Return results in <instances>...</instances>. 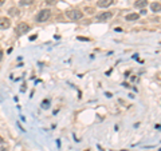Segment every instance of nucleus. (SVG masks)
<instances>
[{"label":"nucleus","instance_id":"obj_14","mask_svg":"<svg viewBox=\"0 0 161 151\" xmlns=\"http://www.w3.org/2000/svg\"><path fill=\"white\" fill-rule=\"evenodd\" d=\"M77 39H78V40H82V42H89V39H87V38H83V36H78Z\"/></svg>","mask_w":161,"mask_h":151},{"label":"nucleus","instance_id":"obj_9","mask_svg":"<svg viewBox=\"0 0 161 151\" xmlns=\"http://www.w3.org/2000/svg\"><path fill=\"white\" fill-rule=\"evenodd\" d=\"M8 15H10V16H19V15H20L19 8H16V7H12V8H10V11H8Z\"/></svg>","mask_w":161,"mask_h":151},{"label":"nucleus","instance_id":"obj_18","mask_svg":"<svg viewBox=\"0 0 161 151\" xmlns=\"http://www.w3.org/2000/svg\"><path fill=\"white\" fill-rule=\"evenodd\" d=\"M35 39H36V35H32V36H31V38H30V40H31V42H32V40H35Z\"/></svg>","mask_w":161,"mask_h":151},{"label":"nucleus","instance_id":"obj_1","mask_svg":"<svg viewBox=\"0 0 161 151\" xmlns=\"http://www.w3.org/2000/svg\"><path fill=\"white\" fill-rule=\"evenodd\" d=\"M66 16L70 20H80L83 18V12L80 10H69L66 11Z\"/></svg>","mask_w":161,"mask_h":151},{"label":"nucleus","instance_id":"obj_10","mask_svg":"<svg viewBox=\"0 0 161 151\" xmlns=\"http://www.w3.org/2000/svg\"><path fill=\"white\" fill-rule=\"evenodd\" d=\"M150 8L153 12H161V4L160 3H152Z\"/></svg>","mask_w":161,"mask_h":151},{"label":"nucleus","instance_id":"obj_2","mask_svg":"<svg viewBox=\"0 0 161 151\" xmlns=\"http://www.w3.org/2000/svg\"><path fill=\"white\" fill-rule=\"evenodd\" d=\"M50 15H51V11L50 10H42L40 12H38V15H36V22H39V23L46 22V20H48Z\"/></svg>","mask_w":161,"mask_h":151},{"label":"nucleus","instance_id":"obj_8","mask_svg":"<svg viewBox=\"0 0 161 151\" xmlns=\"http://www.w3.org/2000/svg\"><path fill=\"white\" fill-rule=\"evenodd\" d=\"M148 5V0H137V1H136V3H134V7H136V8H145V7H146Z\"/></svg>","mask_w":161,"mask_h":151},{"label":"nucleus","instance_id":"obj_16","mask_svg":"<svg viewBox=\"0 0 161 151\" xmlns=\"http://www.w3.org/2000/svg\"><path fill=\"white\" fill-rule=\"evenodd\" d=\"M140 15H146V8H142L141 12H140Z\"/></svg>","mask_w":161,"mask_h":151},{"label":"nucleus","instance_id":"obj_12","mask_svg":"<svg viewBox=\"0 0 161 151\" xmlns=\"http://www.w3.org/2000/svg\"><path fill=\"white\" fill-rule=\"evenodd\" d=\"M34 3V0H19L20 5H31Z\"/></svg>","mask_w":161,"mask_h":151},{"label":"nucleus","instance_id":"obj_5","mask_svg":"<svg viewBox=\"0 0 161 151\" xmlns=\"http://www.w3.org/2000/svg\"><path fill=\"white\" fill-rule=\"evenodd\" d=\"M11 27V20L8 18L1 16L0 18V29H8Z\"/></svg>","mask_w":161,"mask_h":151},{"label":"nucleus","instance_id":"obj_20","mask_svg":"<svg viewBox=\"0 0 161 151\" xmlns=\"http://www.w3.org/2000/svg\"><path fill=\"white\" fill-rule=\"evenodd\" d=\"M3 1H4V0H0V4H3Z\"/></svg>","mask_w":161,"mask_h":151},{"label":"nucleus","instance_id":"obj_11","mask_svg":"<svg viewBox=\"0 0 161 151\" xmlns=\"http://www.w3.org/2000/svg\"><path fill=\"white\" fill-rule=\"evenodd\" d=\"M50 106H51V102H50V99H44L42 102V104H40V107H42L43 110H47Z\"/></svg>","mask_w":161,"mask_h":151},{"label":"nucleus","instance_id":"obj_4","mask_svg":"<svg viewBox=\"0 0 161 151\" xmlns=\"http://www.w3.org/2000/svg\"><path fill=\"white\" fill-rule=\"evenodd\" d=\"M113 12H110V11H108V12H102V14H100L98 16H97V20L98 22H106V20H109L113 18Z\"/></svg>","mask_w":161,"mask_h":151},{"label":"nucleus","instance_id":"obj_15","mask_svg":"<svg viewBox=\"0 0 161 151\" xmlns=\"http://www.w3.org/2000/svg\"><path fill=\"white\" fill-rule=\"evenodd\" d=\"M46 3L50 4V5H52V4H55V0H46Z\"/></svg>","mask_w":161,"mask_h":151},{"label":"nucleus","instance_id":"obj_17","mask_svg":"<svg viewBox=\"0 0 161 151\" xmlns=\"http://www.w3.org/2000/svg\"><path fill=\"white\" fill-rule=\"evenodd\" d=\"M3 55H4V54H3V51H1V50H0V61L3 60Z\"/></svg>","mask_w":161,"mask_h":151},{"label":"nucleus","instance_id":"obj_13","mask_svg":"<svg viewBox=\"0 0 161 151\" xmlns=\"http://www.w3.org/2000/svg\"><path fill=\"white\" fill-rule=\"evenodd\" d=\"M85 11H87V14H94V12H95L94 8H90V7H87Z\"/></svg>","mask_w":161,"mask_h":151},{"label":"nucleus","instance_id":"obj_6","mask_svg":"<svg viewBox=\"0 0 161 151\" xmlns=\"http://www.w3.org/2000/svg\"><path fill=\"white\" fill-rule=\"evenodd\" d=\"M113 1L114 0H98L97 5L101 7V8H108V7H110V5L113 4Z\"/></svg>","mask_w":161,"mask_h":151},{"label":"nucleus","instance_id":"obj_7","mask_svg":"<svg viewBox=\"0 0 161 151\" xmlns=\"http://www.w3.org/2000/svg\"><path fill=\"white\" fill-rule=\"evenodd\" d=\"M125 19L128 20V22H134V20H138V19H140V14H137V12L128 14L126 16H125Z\"/></svg>","mask_w":161,"mask_h":151},{"label":"nucleus","instance_id":"obj_3","mask_svg":"<svg viewBox=\"0 0 161 151\" xmlns=\"http://www.w3.org/2000/svg\"><path fill=\"white\" fill-rule=\"evenodd\" d=\"M30 29H31V27L27 23H24V22H22V23H19L16 25V32H18V35H24V33L28 32Z\"/></svg>","mask_w":161,"mask_h":151},{"label":"nucleus","instance_id":"obj_19","mask_svg":"<svg viewBox=\"0 0 161 151\" xmlns=\"http://www.w3.org/2000/svg\"><path fill=\"white\" fill-rule=\"evenodd\" d=\"M1 151H7V148H4V147H3V148H1Z\"/></svg>","mask_w":161,"mask_h":151}]
</instances>
